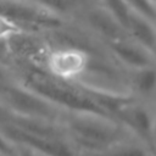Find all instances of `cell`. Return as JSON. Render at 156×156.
I'll return each instance as SVG.
<instances>
[{
  "instance_id": "obj_10",
  "label": "cell",
  "mask_w": 156,
  "mask_h": 156,
  "mask_svg": "<svg viewBox=\"0 0 156 156\" xmlns=\"http://www.w3.org/2000/svg\"><path fill=\"white\" fill-rule=\"evenodd\" d=\"M132 87L140 95H149L156 90V65L132 71Z\"/></svg>"
},
{
  "instance_id": "obj_17",
  "label": "cell",
  "mask_w": 156,
  "mask_h": 156,
  "mask_svg": "<svg viewBox=\"0 0 156 156\" xmlns=\"http://www.w3.org/2000/svg\"><path fill=\"white\" fill-rule=\"evenodd\" d=\"M152 2H154V4H155V5H156V0H152Z\"/></svg>"
},
{
  "instance_id": "obj_14",
  "label": "cell",
  "mask_w": 156,
  "mask_h": 156,
  "mask_svg": "<svg viewBox=\"0 0 156 156\" xmlns=\"http://www.w3.org/2000/svg\"><path fill=\"white\" fill-rule=\"evenodd\" d=\"M0 155L2 156H20V149L15 145L0 128Z\"/></svg>"
},
{
  "instance_id": "obj_9",
  "label": "cell",
  "mask_w": 156,
  "mask_h": 156,
  "mask_svg": "<svg viewBox=\"0 0 156 156\" xmlns=\"http://www.w3.org/2000/svg\"><path fill=\"white\" fill-rule=\"evenodd\" d=\"M155 23L138 13L132 12L129 16L127 32L128 37L147 48L155 54ZM156 56V55H155Z\"/></svg>"
},
{
  "instance_id": "obj_3",
  "label": "cell",
  "mask_w": 156,
  "mask_h": 156,
  "mask_svg": "<svg viewBox=\"0 0 156 156\" xmlns=\"http://www.w3.org/2000/svg\"><path fill=\"white\" fill-rule=\"evenodd\" d=\"M0 108L5 113L54 121L58 108L22 83L6 84L0 94Z\"/></svg>"
},
{
  "instance_id": "obj_16",
  "label": "cell",
  "mask_w": 156,
  "mask_h": 156,
  "mask_svg": "<svg viewBox=\"0 0 156 156\" xmlns=\"http://www.w3.org/2000/svg\"><path fill=\"white\" fill-rule=\"evenodd\" d=\"M155 144H156V115H155Z\"/></svg>"
},
{
  "instance_id": "obj_15",
  "label": "cell",
  "mask_w": 156,
  "mask_h": 156,
  "mask_svg": "<svg viewBox=\"0 0 156 156\" xmlns=\"http://www.w3.org/2000/svg\"><path fill=\"white\" fill-rule=\"evenodd\" d=\"M155 55H156V23H155Z\"/></svg>"
},
{
  "instance_id": "obj_1",
  "label": "cell",
  "mask_w": 156,
  "mask_h": 156,
  "mask_svg": "<svg viewBox=\"0 0 156 156\" xmlns=\"http://www.w3.org/2000/svg\"><path fill=\"white\" fill-rule=\"evenodd\" d=\"M65 128L72 141L84 150L101 154L124 141L126 128L112 116L91 112H66Z\"/></svg>"
},
{
  "instance_id": "obj_5",
  "label": "cell",
  "mask_w": 156,
  "mask_h": 156,
  "mask_svg": "<svg viewBox=\"0 0 156 156\" xmlns=\"http://www.w3.org/2000/svg\"><path fill=\"white\" fill-rule=\"evenodd\" d=\"M76 15L82 26L105 43L128 37L123 24L101 1L84 7Z\"/></svg>"
},
{
  "instance_id": "obj_4",
  "label": "cell",
  "mask_w": 156,
  "mask_h": 156,
  "mask_svg": "<svg viewBox=\"0 0 156 156\" xmlns=\"http://www.w3.org/2000/svg\"><path fill=\"white\" fill-rule=\"evenodd\" d=\"M0 128L15 145L26 147L39 156H76L74 150L61 138L34 134L7 121L2 122Z\"/></svg>"
},
{
  "instance_id": "obj_6",
  "label": "cell",
  "mask_w": 156,
  "mask_h": 156,
  "mask_svg": "<svg viewBox=\"0 0 156 156\" xmlns=\"http://www.w3.org/2000/svg\"><path fill=\"white\" fill-rule=\"evenodd\" d=\"M90 54L78 46L58 48L49 51L45 63L51 76L69 80L82 76L90 61Z\"/></svg>"
},
{
  "instance_id": "obj_8",
  "label": "cell",
  "mask_w": 156,
  "mask_h": 156,
  "mask_svg": "<svg viewBox=\"0 0 156 156\" xmlns=\"http://www.w3.org/2000/svg\"><path fill=\"white\" fill-rule=\"evenodd\" d=\"M105 44L112 58L130 71L156 65L155 54L129 37L111 40Z\"/></svg>"
},
{
  "instance_id": "obj_2",
  "label": "cell",
  "mask_w": 156,
  "mask_h": 156,
  "mask_svg": "<svg viewBox=\"0 0 156 156\" xmlns=\"http://www.w3.org/2000/svg\"><path fill=\"white\" fill-rule=\"evenodd\" d=\"M23 85L46 99L58 110L66 112H91L110 116L102 107L78 85H68L54 76L49 77L40 72H30L23 77Z\"/></svg>"
},
{
  "instance_id": "obj_7",
  "label": "cell",
  "mask_w": 156,
  "mask_h": 156,
  "mask_svg": "<svg viewBox=\"0 0 156 156\" xmlns=\"http://www.w3.org/2000/svg\"><path fill=\"white\" fill-rule=\"evenodd\" d=\"M115 118L133 134L139 136L145 145L155 147V115L151 111L138 104L136 100L132 101L122 110H119Z\"/></svg>"
},
{
  "instance_id": "obj_12",
  "label": "cell",
  "mask_w": 156,
  "mask_h": 156,
  "mask_svg": "<svg viewBox=\"0 0 156 156\" xmlns=\"http://www.w3.org/2000/svg\"><path fill=\"white\" fill-rule=\"evenodd\" d=\"M26 30H28V28L23 27L15 20L0 13V43H6Z\"/></svg>"
},
{
  "instance_id": "obj_13",
  "label": "cell",
  "mask_w": 156,
  "mask_h": 156,
  "mask_svg": "<svg viewBox=\"0 0 156 156\" xmlns=\"http://www.w3.org/2000/svg\"><path fill=\"white\" fill-rule=\"evenodd\" d=\"M132 12L156 22V5L152 0H124Z\"/></svg>"
},
{
  "instance_id": "obj_11",
  "label": "cell",
  "mask_w": 156,
  "mask_h": 156,
  "mask_svg": "<svg viewBox=\"0 0 156 156\" xmlns=\"http://www.w3.org/2000/svg\"><path fill=\"white\" fill-rule=\"evenodd\" d=\"M99 155L100 156H150V152L145 144L141 145V144H132V143L122 141Z\"/></svg>"
}]
</instances>
